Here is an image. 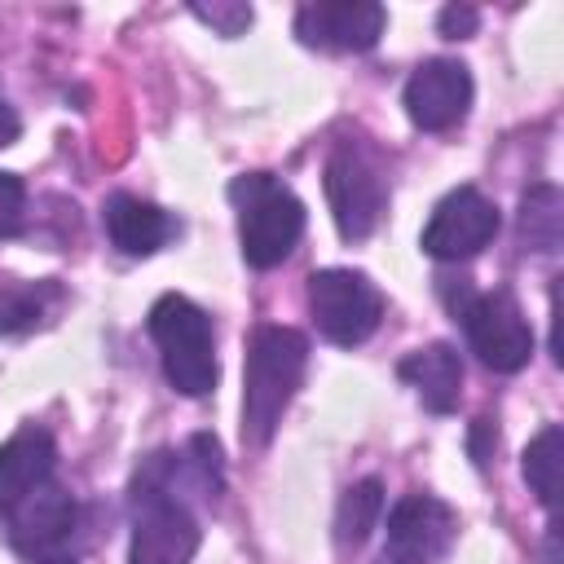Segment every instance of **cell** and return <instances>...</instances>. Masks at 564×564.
Returning a JSON list of instances; mask_svg holds the SVG:
<instances>
[{
	"mask_svg": "<svg viewBox=\"0 0 564 564\" xmlns=\"http://www.w3.org/2000/svg\"><path fill=\"white\" fill-rule=\"evenodd\" d=\"M308 366V339L291 326H260L242 366V445L264 449Z\"/></svg>",
	"mask_w": 564,
	"mask_h": 564,
	"instance_id": "cell-1",
	"label": "cell"
},
{
	"mask_svg": "<svg viewBox=\"0 0 564 564\" xmlns=\"http://www.w3.org/2000/svg\"><path fill=\"white\" fill-rule=\"evenodd\" d=\"M198 551V520L172 494L167 454H154L132 485V546L128 564H189Z\"/></svg>",
	"mask_w": 564,
	"mask_h": 564,
	"instance_id": "cell-2",
	"label": "cell"
},
{
	"mask_svg": "<svg viewBox=\"0 0 564 564\" xmlns=\"http://www.w3.org/2000/svg\"><path fill=\"white\" fill-rule=\"evenodd\" d=\"M150 339L159 344L163 375L181 397H207L216 388V335L212 317L185 295H159L145 317Z\"/></svg>",
	"mask_w": 564,
	"mask_h": 564,
	"instance_id": "cell-3",
	"label": "cell"
},
{
	"mask_svg": "<svg viewBox=\"0 0 564 564\" xmlns=\"http://www.w3.org/2000/svg\"><path fill=\"white\" fill-rule=\"evenodd\" d=\"M229 198L238 207V238H242L247 264L251 269L282 264L304 234V203L269 172L238 176L229 185Z\"/></svg>",
	"mask_w": 564,
	"mask_h": 564,
	"instance_id": "cell-4",
	"label": "cell"
},
{
	"mask_svg": "<svg viewBox=\"0 0 564 564\" xmlns=\"http://www.w3.org/2000/svg\"><path fill=\"white\" fill-rule=\"evenodd\" d=\"M454 322H463L467 348L480 357V366L498 375H511L533 357V326L507 286L463 295L454 304Z\"/></svg>",
	"mask_w": 564,
	"mask_h": 564,
	"instance_id": "cell-5",
	"label": "cell"
},
{
	"mask_svg": "<svg viewBox=\"0 0 564 564\" xmlns=\"http://www.w3.org/2000/svg\"><path fill=\"white\" fill-rule=\"evenodd\" d=\"M308 308H313L317 330L330 344L352 348V344H366L375 335V326L383 317V295L366 273L322 269L308 278Z\"/></svg>",
	"mask_w": 564,
	"mask_h": 564,
	"instance_id": "cell-6",
	"label": "cell"
},
{
	"mask_svg": "<svg viewBox=\"0 0 564 564\" xmlns=\"http://www.w3.org/2000/svg\"><path fill=\"white\" fill-rule=\"evenodd\" d=\"M326 198H330V216H335L344 242L370 238V229L383 216L388 185H383L379 163L357 141H339L335 154L326 159Z\"/></svg>",
	"mask_w": 564,
	"mask_h": 564,
	"instance_id": "cell-7",
	"label": "cell"
},
{
	"mask_svg": "<svg viewBox=\"0 0 564 564\" xmlns=\"http://www.w3.org/2000/svg\"><path fill=\"white\" fill-rule=\"evenodd\" d=\"M458 516L432 494H405L388 511L383 564H441L454 546Z\"/></svg>",
	"mask_w": 564,
	"mask_h": 564,
	"instance_id": "cell-8",
	"label": "cell"
},
{
	"mask_svg": "<svg viewBox=\"0 0 564 564\" xmlns=\"http://www.w3.org/2000/svg\"><path fill=\"white\" fill-rule=\"evenodd\" d=\"M494 234H498V207L480 189L458 185L432 207V220L423 225V251L432 260H467L480 247H489Z\"/></svg>",
	"mask_w": 564,
	"mask_h": 564,
	"instance_id": "cell-9",
	"label": "cell"
},
{
	"mask_svg": "<svg viewBox=\"0 0 564 564\" xmlns=\"http://www.w3.org/2000/svg\"><path fill=\"white\" fill-rule=\"evenodd\" d=\"M471 106V70L454 57H427L405 79V115L423 132L454 128Z\"/></svg>",
	"mask_w": 564,
	"mask_h": 564,
	"instance_id": "cell-10",
	"label": "cell"
},
{
	"mask_svg": "<svg viewBox=\"0 0 564 564\" xmlns=\"http://www.w3.org/2000/svg\"><path fill=\"white\" fill-rule=\"evenodd\" d=\"M383 4L370 0H344V4H304L295 13V35L313 48L330 53H361L383 35Z\"/></svg>",
	"mask_w": 564,
	"mask_h": 564,
	"instance_id": "cell-11",
	"label": "cell"
},
{
	"mask_svg": "<svg viewBox=\"0 0 564 564\" xmlns=\"http://www.w3.org/2000/svg\"><path fill=\"white\" fill-rule=\"evenodd\" d=\"M53 436L44 427H22L0 445V516H9L31 489L53 476Z\"/></svg>",
	"mask_w": 564,
	"mask_h": 564,
	"instance_id": "cell-12",
	"label": "cell"
},
{
	"mask_svg": "<svg viewBox=\"0 0 564 564\" xmlns=\"http://www.w3.org/2000/svg\"><path fill=\"white\" fill-rule=\"evenodd\" d=\"M101 220H106L110 242H115L123 256H150V251H159V247L176 234V220H172L163 207H154V203L137 198V194H123V189L106 198Z\"/></svg>",
	"mask_w": 564,
	"mask_h": 564,
	"instance_id": "cell-13",
	"label": "cell"
},
{
	"mask_svg": "<svg viewBox=\"0 0 564 564\" xmlns=\"http://www.w3.org/2000/svg\"><path fill=\"white\" fill-rule=\"evenodd\" d=\"M9 538L18 551H44L53 542L66 538V529L75 524V502L70 494H62L53 480H44L40 489H31L9 516Z\"/></svg>",
	"mask_w": 564,
	"mask_h": 564,
	"instance_id": "cell-14",
	"label": "cell"
},
{
	"mask_svg": "<svg viewBox=\"0 0 564 564\" xmlns=\"http://www.w3.org/2000/svg\"><path fill=\"white\" fill-rule=\"evenodd\" d=\"M401 379L419 392V401L432 410V414H449L458 405V392H463V361L449 344H427L419 352H410L401 366Z\"/></svg>",
	"mask_w": 564,
	"mask_h": 564,
	"instance_id": "cell-15",
	"label": "cell"
},
{
	"mask_svg": "<svg viewBox=\"0 0 564 564\" xmlns=\"http://www.w3.org/2000/svg\"><path fill=\"white\" fill-rule=\"evenodd\" d=\"M520 467H524V480L538 494V502L546 511H555V502H560V467H564V432H560V423H546L529 441Z\"/></svg>",
	"mask_w": 564,
	"mask_h": 564,
	"instance_id": "cell-16",
	"label": "cell"
},
{
	"mask_svg": "<svg viewBox=\"0 0 564 564\" xmlns=\"http://www.w3.org/2000/svg\"><path fill=\"white\" fill-rule=\"evenodd\" d=\"M383 516V485L370 476V480H357L344 498H339V511H335V542L339 551H352L370 538L375 520Z\"/></svg>",
	"mask_w": 564,
	"mask_h": 564,
	"instance_id": "cell-17",
	"label": "cell"
},
{
	"mask_svg": "<svg viewBox=\"0 0 564 564\" xmlns=\"http://www.w3.org/2000/svg\"><path fill=\"white\" fill-rule=\"evenodd\" d=\"M564 198L555 185H533L520 198V238L533 251H555L560 247V229H564Z\"/></svg>",
	"mask_w": 564,
	"mask_h": 564,
	"instance_id": "cell-18",
	"label": "cell"
},
{
	"mask_svg": "<svg viewBox=\"0 0 564 564\" xmlns=\"http://www.w3.org/2000/svg\"><path fill=\"white\" fill-rule=\"evenodd\" d=\"M53 295L57 291L48 282H0V335L35 326Z\"/></svg>",
	"mask_w": 564,
	"mask_h": 564,
	"instance_id": "cell-19",
	"label": "cell"
},
{
	"mask_svg": "<svg viewBox=\"0 0 564 564\" xmlns=\"http://www.w3.org/2000/svg\"><path fill=\"white\" fill-rule=\"evenodd\" d=\"M189 13L220 35H242L251 26V4H189Z\"/></svg>",
	"mask_w": 564,
	"mask_h": 564,
	"instance_id": "cell-20",
	"label": "cell"
},
{
	"mask_svg": "<svg viewBox=\"0 0 564 564\" xmlns=\"http://www.w3.org/2000/svg\"><path fill=\"white\" fill-rule=\"evenodd\" d=\"M22 207H26V189L13 172H0V238H13L22 229Z\"/></svg>",
	"mask_w": 564,
	"mask_h": 564,
	"instance_id": "cell-21",
	"label": "cell"
},
{
	"mask_svg": "<svg viewBox=\"0 0 564 564\" xmlns=\"http://www.w3.org/2000/svg\"><path fill=\"white\" fill-rule=\"evenodd\" d=\"M476 9L471 4H449V9H441V18H436V26H441V35L445 40H467L471 31H476Z\"/></svg>",
	"mask_w": 564,
	"mask_h": 564,
	"instance_id": "cell-22",
	"label": "cell"
},
{
	"mask_svg": "<svg viewBox=\"0 0 564 564\" xmlns=\"http://www.w3.org/2000/svg\"><path fill=\"white\" fill-rule=\"evenodd\" d=\"M18 132H22V123H18L13 106H4V101H0V145H13V141H18Z\"/></svg>",
	"mask_w": 564,
	"mask_h": 564,
	"instance_id": "cell-23",
	"label": "cell"
},
{
	"mask_svg": "<svg viewBox=\"0 0 564 564\" xmlns=\"http://www.w3.org/2000/svg\"><path fill=\"white\" fill-rule=\"evenodd\" d=\"M44 564H75L70 555H53V560H44Z\"/></svg>",
	"mask_w": 564,
	"mask_h": 564,
	"instance_id": "cell-24",
	"label": "cell"
}]
</instances>
